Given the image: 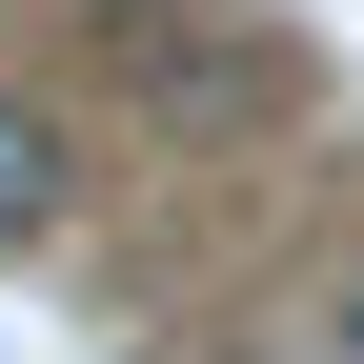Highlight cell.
<instances>
[{"label":"cell","mask_w":364,"mask_h":364,"mask_svg":"<svg viewBox=\"0 0 364 364\" xmlns=\"http://www.w3.org/2000/svg\"><path fill=\"white\" fill-rule=\"evenodd\" d=\"M41 223H61V122L0 81V243H41Z\"/></svg>","instance_id":"1"},{"label":"cell","mask_w":364,"mask_h":364,"mask_svg":"<svg viewBox=\"0 0 364 364\" xmlns=\"http://www.w3.org/2000/svg\"><path fill=\"white\" fill-rule=\"evenodd\" d=\"M81 21H102V41H122V61H142V81H162V102H182V81H203V41H223V21H203V0H81Z\"/></svg>","instance_id":"2"},{"label":"cell","mask_w":364,"mask_h":364,"mask_svg":"<svg viewBox=\"0 0 364 364\" xmlns=\"http://www.w3.org/2000/svg\"><path fill=\"white\" fill-rule=\"evenodd\" d=\"M344 364H364V304H344Z\"/></svg>","instance_id":"3"}]
</instances>
